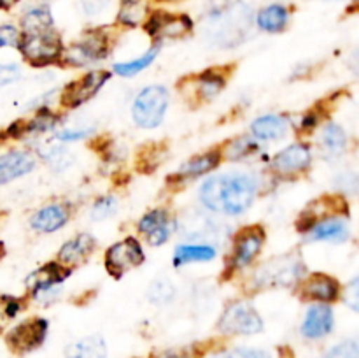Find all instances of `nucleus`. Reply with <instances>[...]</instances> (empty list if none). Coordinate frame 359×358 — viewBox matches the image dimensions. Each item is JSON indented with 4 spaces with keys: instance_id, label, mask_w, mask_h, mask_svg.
<instances>
[{
    "instance_id": "nucleus-1",
    "label": "nucleus",
    "mask_w": 359,
    "mask_h": 358,
    "mask_svg": "<svg viewBox=\"0 0 359 358\" xmlns=\"http://www.w3.org/2000/svg\"><path fill=\"white\" fill-rule=\"evenodd\" d=\"M258 192L255 175L244 172L223 174L210 178L200 186V200L214 213L242 214L249 209Z\"/></svg>"
},
{
    "instance_id": "nucleus-2",
    "label": "nucleus",
    "mask_w": 359,
    "mask_h": 358,
    "mask_svg": "<svg viewBox=\"0 0 359 358\" xmlns=\"http://www.w3.org/2000/svg\"><path fill=\"white\" fill-rule=\"evenodd\" d=\"M21 55L32 63V65H48L62 58L63 44L60 35L53 28L39 32H21L20 42H18Z\"/></svg>"
},
{
    "instance_id": "nucleus-3",
    "label": "nucleus",
    "mask_w": 359,
    "mask_h": 358,
    "mask_svg": "<svg viewBox=\"0 0 359 358\" xmlns=\"http://www.w3.org/2000/svg\"><path fill=\"white\" fill-rule=\"evenodd\" d=\"M168 91L163 86H147L137 95L132 107L133 121L142 128H156L167 112Z\"/></svg>"
},
{
    "instance_id": "nucleus-4",
    "label": "nucleus",
    "mask_w": 359,
    "mask_h": 358,
    "mask_svg": "<svg viewBox=\"0 0 359 358\" xmlns=\"http://www.w3.org/2000/svg\"><path fill=\"white\" fill-rule=\"evenodd\" d=\"M210 28L219 42H233V39H241L245 28H249V9L237 4V6H223L214 9L209 16Z\"/></svg>"
},
{
    "instance_id": "nucleus-5",
    "label": "nucleus",
    "mask_w": 359,
    "mask_h": 358,
    "mask_svg": "<svg viewBox=\"0 0 359 358\" xmlns=\"http://www.w3.org/2000/svg\"><path fill=\"white\" fill-rule=\"evenodd\" d=\"M217 326L226 336H252L262 332L263 319L251 304L237 302L228 305Z\"/></svg>"
},
{
    "instance_id": "nucleus-6",
    "label": "nucleus",
    "mask_w": 359,
    "mask_h": 358,
    "mask_svg": "<svg viewBox=\"0 0 359 358\" xmlns=\"http://www.w3.org/2000/svg\"><path fill=\"white\" fill-rule=\"evenodd\" d=\"M144 260L146 256L140 248V242L135 237H126L125 241L116 242L105 253V267H107L109 274L114 277H121L126 270L144 263Z\"/></svg>"
},
{
    "instance_id": "nucleus-7",
    "label": "nucleus",
    "mask_w": 359,
    "mask_h": 358,
    "mask_svg": "<svg viewBox=\"0 0 359 358\" xmlns=\"http://www.w3.org/2000/svg\"><path fill=\"white\" fill-rule=\"evenodd\" d=\"M109 51V37L102 30H91L83 37V41L74 44L69 51H63V62L67 65L79 67L86 63L100 60L107 55Z\"/></svg>"
},
{
    "instance_id": "nucleus-8",
    "label": "nucleus",
    "mask_w": 359,
    "mask_h": 358,
    "mask_svg": "<svg viewBox=\"0 0 359 358\" xmlns=\"http://www.w3.org/2000/svg\"><path fill=\"white\" fill-rule=\"evenodd\" d=\"M263 244H265V230L258 225L238 232L235 237L233 255L230 260L231 269H242V267L251 265L256 256L262 253Z\"/></svg>"
},
{
    "instance_id": "nucleus-9",
    "label": "nucleus",
    "mask_w": 359,
    "mask_h": 358,
    "mask_svg": "<svg viewBox=\"0 0 359 358\" xmlns=\"http://www.w3.org/2000/svg\"><path fill=\"white\" fill-rule=\"evenodd\" d=\"M111 74L107 70H93V72L84 74L81 79L72 81L69 86L63 90L62 95V104L65 107L74 109L83 105L84 102H88L90 98H93L97 95V91L100 90L105 84V81L109 79Z\"/></svg>"
},
{
    "instance_id": "nucleus-10",
    "label": "nucleus",
    "mask_w": 359,
    "mask_h": 358,
    "mask_svg": "<svg viewBox=\"0 0 359 358\" xmlns=\"http://www.w3.org/2000/svg\"><path fill=\"white\" fill-rule=\"evenodd\" d=\"M300 260H294L291 256H280V258L266 262L256 274V281L263 286H279V284H291L302 277Z\"/></svg>"
},
{
    "instance_id": "nucleus-11",
    "label": "nucleus",
    "mask_w": 359,
    "mask_h": 358,
    "mask_svg": "<svg viewBox=\"0 0 359 358\" xmlns=\"http://www.w3.org/2000/svg\"><path fill=\"white\" fill-rule=\"evenodd\" d=\"M193 21L184 14H168L163 11L149 14L146 18V32L158 39H177L191 32Z\"/></svg>"
},
{
    "instance_id": "nucleus-12",
    "label": "nucleus",
    "mask_w": 359,
    "mask_h": 358,
    "mask_svg": "<svg viewBox=\"0 0 359 358\" xmlns=\"http://www.w3.org/2000/svg\"><path fill=\"white\" fill-rule=\"evenodd\" d=\"M48 332V321L42 318H30L28 321L14 326L7 336V344L18 353H27L41 346Z\"/></svg>"
},
{
    "instance_id": "nucleus-13",
    "label": "nucleus",
    "mask_w": 359,
    "mask_h": 358,
    "mask_svg": "<svg viewBox=\"0 0 359 358\" xmlns=\"http://www.w3.org/2000/svg\"><path fill=\"white\" fill-rule=\"evenodd\" d=\"M312 160L311 147L307 144H291L277 153L272 160V168L280 175H293L309 168Z\"/></svg>"
},
{
    "instance_id": "nucleus-14",
    "label": "nucleus",
    "mask_w": 359,
    "mask_h": 358,
    "mask_svg": "<svg viewBox=\"0 0 359 358\" xmlns=\"http://www.w3.org/2000/svg\"><path fill=\"white\" fill-rule=\"evenodd\" d=\"M300 295L305 300L335 302L340 295L339 281L326 274H312L302 283Z\"/></svg>"
},
{
    "instance_id": "nucleus-15",
    "label": "nucleus",
    "mask_w": 359,
    "mask_h": 358,
    "mask_svg": "<svg viewBox=\"0 0 359 358\" xmlns=\"http://www.w3.org/2000/svg\"><path fill=\"white\" fill-rule=\"evenodd\" d=\"M69 274L70 269H65L60 263H46L44 267H41V269L28 276L27 286L35 298H41L42 295L49 293L56 284L67 279Z\"/></svg>"
},
{
    "instance_id": "nucleus-16",
    "label": "nucleus",
    "mask_w": 359,
    "mask_h": 358,
    "mask_svg": "<svg viewBox=\"0 0 359 358\" xmlns=\"http://www.w3.org/2000/svg\"><path fill=\"white\" fill-rule=\"evenodd\" d=\"M139 232L144 234L151 246H161L172 234V221L165 209H153L139 221Z\"/></svg>"
},
{
    "instance_id": "nucleus-17",
    "label": "nucleus",
    "mask_w": 359,
    "mask_h": 358,
    "mask_svg": "<svg viewBox=\"0 0 359 358\" xmlns=\"http://www.w3.org/2000/svg\"><path fill=\"white\" fill-rule=\"evenodd\" d=\"M35 160L28 151H9L0 154V186L34 171Z\"/></svg>"
},
{
    "instance_id": "nucleus-18",
    "label": "nucleus",
    "mask_w": 359,
    "mask_h": 358,
    "mask_svg": "<svg viewBox=\"0 0 359 358\" xmlns=\"http://www.w3.org/2000/svg\"><path fill=\"white\" fill-rule=\"evenodd\" d=\"M333 329V309L326 304L312 305L302 325V333L307 339H321Z\"/></svg>"
},
{
    "instance_id": "nucleus-19",
    "label": "nucleus",
    "mask_w": 359,
    "mask_h": 358,
    "mask_svg": "<svg viewBox=\"0 0 359 358\" xmlns=\"http://www.w3.org/2000/svg\"><path fill=\"white\" fill-rule=\"evenodd\" d=\"M307 234L311 241L344 242L349 239V223L344 218L333 214L312 225Z\"/></svg>"
},
{
    "instance_id": "nucleus-20",
    "label": "nucleus",
    "mask_w": 359,
    "mask_h": 358,
    "mask_svg": "<svg viewBox=\"0 0 359 358\" xmlns=\"http://www.w3.org/2000/svg\"><path fill=\"white\" fill-rule=\"evenodd\" d=\"M344 207L347 206L340 197H323V199L316 200L314 204H311V206L307 207V211H305V213L302 214L300 220H298V230L309 232L312 225L318 223L323 218L333 216V214H337L339 211H344Z\"/></svg>"
},
{
    "instance_id": "nucleus-21",
    "label": "nucleus",
    "mask_w": 359,
    "mask_h": 358,
    "mask_svg": "<svg viewBox=\"0 0 359 358\" xmlns=\"http://www.w3.org/2000/svg\"><path fill=\"white\" fill-rule=\"evenodd\" d=\"M95 249V239L90 234H81L77 237L70 239L62 246L58 253L60 265L63 267H74L83 263L88 256L93 253Z\"/></svg>"
},
{
    "instance_id": "nucleus-22",
    "label": "nucleus",
    "mask_w": 359,
    "mask_h": 358,
    "mask_svg": "<svg viewBox=\"0 0 359 358\" xmlns=\"http://www.w3.org/2000/svg\"><path fill=\"white\" fill-rule=\"evenodd\" d=\"M67 221H69V209L65 206H62V204H48L32 216L30 225L34 230L49 234V232L60 230L63 225H67Z\"/></svg>"
},
{
    "instance_id": "nucleus-23",
    "label": "nucleus",
    "mask_w": 359,
    "mask_h": 358,
    "mask_svg": "<svg viewBox=\"0 0 359 358\" xmlns=\"http://www.w3.org/2000/svg\"><path fill=\"white\" fill-rule=\"evenodd\" d=\"M290 130V121L280 114H266L256 118L251 125V132L259 140L283 139Z\"/></svg>"
},
{
    "instance_id": "nucleus-24",
    "label": "nucleus",
    "mask_w": 359,
    "mask_h": 358,
    "mask_svg": "<svg viewBox=\"0 0 359 358\" xmlns=\"http://www.w3.org/2000/svg\"><path fill=\"white\" fill-rule=\"evenodd\" d=\"M221 161V154L219 151H209L205 154H200V157L191 158V160L184 161L181 165L177 172L172 175L170 179L175 178V181H186V179H193L198 178V175L207 174L212 168H216Z\"/></svg>"
},
{
    "instance_id": "nucleus-25",
    "label": "nucleus",
    "mask_w": 359,
    "mask_h": 358,
    "mask_svg": "<svg viewBox=\"0 0 359 358\" xmlns=\"http://www.w3.org/2000/svg\"><path fill=\"white\" fill-rule=\"evenodd\" d=\"M287 21H290V11L286 9L280 4H272V6H266L265 9H262L256 16V23L262 30L270 32V34H276V32H283L287 27Z\"/></svg>"
},
{
    "instance_id": "nucleus-26",
    "label": "nucleus",
    "mask_w": 359,
    "mask_h": 358,
    "mask_svg": "<svg viewBox=\"0 0 359 358\" xmlns=\"http://www.w3.org/2000/svg\"><path fill=\"white\" fill-rule=\"evenodd\" d=\"M224 84H226V74H223V70L210 69L207 72L198 74L195 77L196 97H200L202 100H209L223 90Z\"/></svg>"
},
{
    "instance_id": "nucleus-27",
    "label": "nucleus",
    "mask_w": 359,
    "mask_h": 358,
    "mask_svg": "<svg viewBox=\"0 0 359 358\" xmlns=\"http://www.w3.org/2000/svg\"><path fill=\"white\" fill-rule=\"evenodd\" d=\"M107 346L102 337H86L67 347V358H105Z\"/></svg>"
},
{
    "instance_id": "nucleus-28",
    "label": "nucleus",
    "mask_w": 359,
    "mask_h": 358,
    "mask_svg": "<svg viewBox=\"0 0 359 358\" xmlns=\"http://www.w3.org/2000/svg\"><path fill=\"white\" fill-rule=\"evenodd\" d=\"M216 256V249L207 244H182L174 253V265H186L193 262H209Z\"/></svg>"
},
{
    "instance_id": "nucleus-29",
    "label": "nucleus",
    "mask_w": 359,
    "mask_h": 358,
    "mask_svg": "<svg viewBox=\"0 0 359 358\" xmlns=\"http://www.w3.org/2000/svg\"><path fill=\"white\" fill-rule=\"evenodd\" d=\"M149 14L147 0H121L118 21L125 27H137L142 23Z\"/></svg>"
},
{
    "instance_id": "nucleus-30",
    "label": "nucleus",
    "mask_w": 359,
    "mask_h": 358,
    "mask_svg": "<svg viewBox=\"0 0 359 358\" xmlns=\"http://www.w3.org/2000/svg\"><path fill=\"white\" fill-rule=\"evenodd\" d=\"M21 28L23 32H39L53 28V16L46 7H35L21 18Z\"/></svg>"
},
{
    "instance_id": "nucleus-31",
    "label": "nucleus",
    "mask_w": 359,
    "mask_h": 358,
    "mask_svg": "<svg viewBox=\"0 0 359 358\" xmlns=\"http://www.w3.org/2000/svg\"><path fill=\"white\" fill-rule=\"evenodd\" d=\"M323 146L328 151L330 154H340L346 150L347 144V135L344 132L342 126H339L337 123H328L323 130Z\"/></svg>"
},
{
    "instance_id": "nucleus-32",
    "label": "nucleus",
    "mask_w": 359,
    "mask_h": 358,
    "mask_svg": "<svg viewBox=\"0 0 359 358\" xmlns=\"http://www.w3.org/2000/svg\"><path fill=\"white\" fill-rule=\"evenodd\" d=\"M158 56V48H151L149 51H146V55H142L140 58L132 60V62H125V63H116L114 65V72L119 74V76H135L139 74L140 70L147 69L151 63L154 62V58Z\"/></svg>"
},
{
    "instance_id": "nucleus-33",
    "label": "nucleus",
    "mask_w": 359,
    "mask_h": 358,
    "mask_svg": "<svg viewBox=\"0 0 359 358\" xmlns=\"http://www.w3.org/2000/svg\"><path fill=\"white\" fill-rule=\"evenodd\" d=\"M251 150H256L255 142L251 139H248V137H238V139L228 140L224 144L223 151H219V154L228 158V160H238V158H244L249 153H252Z\"/></svg>"
},
{
    "instance_id": "nucleus-34",
    "label": "nucleus",
    "mask_w": 359,
    "mask_h": 358,
    "mask_svg": "<svg viewBox=\"0 0 359 358\" xmlns=\"http://www.w3.org/2000/svg\"><path fill=\"white\" fill-rule=\"evenodd\" d=\"M175 297V286L168 279H158L149 288V300L154 304H167Z\"/></svg>"
},
{
    "instance_id": "nucleus-35",
    "label": "nucleus",
    "mask_w": 359,
    "mask_h": 358,
    "mask_svg": "<svg viewBox=\"0 0 359 358\" xmlns=\"http://www.w3.org/2000/svg\"><path fill=\"white\" fill-rule=\"evenodd\" d=\"M116 209H118V199H116V197H102V199H98L97 202L93 204V207H91V218L97 221H102L105 220V218H111L112 214L116 213Z\"/></svg>"
},
{
    "instance_id": "nucleus-36",
    "label": "nucleus",
    "mask_w": 359,
    "mask_h": 358,
    "mask_svg": "<svg viewBox=\"0 0 359 358\" xmlns=\"http://www.w3.org/2000/svg\"><path fill=\"white\" fill-rule=\"evenodd\" d=\"M21 300L14 297H7V295H2L0 297V330L18 316V312L21 311Z\"/></svg>"
},
{
    "instance_id": "nucleus-37",
    "label": "nucleus",
    "mask_w": 359,
    "mask_h": 358,
    "mask_svg": "<svg viewBox=\"0 0 359 358\" xmlns=\"http://www.w3.org/2000/svg\"><path fill=\"white\" fill-rule=\"evenodd\" d=\"M359 347L356 340H346L326 353L325 358H358Z\"/></svg>"
},
{
    "instance_id": "nucleus-38",
    "label": "nucleus",
    "mask_w": 359,
    "mask_h": 358,
    "mask_svg": "<svg viewBox=\"0 0 359 358\" xmlns=\"http://www.w3.org/2000/svg\"><path fill=\"white\" fill-rule=\"evenodd\" d=\"M20 42V32L13 25H2L0 27V48L7 46H18Z\"/></svg>"
},
{
    "instance_id": "nucleus-39",
    "label": "nucleus",
    "mask_w": 359,
    "mask_h": 358,
    "mask_svg": "<svg viewBox=\"0 0 359 358\" xmlns=\"http://www.w3.org/2000/svg\"><path fill=\"white\" fill-rule=\"evenodd\" d=\"M20 76L21 70L18 65H14V63H0V86L14 83Z\"/></svg>"
},
{
    "instance_id": "nucleus-40",
    "label": "nucleus",
    "mask_w": 359,
    "mask_h": 358,
    "mask_svg": "<svg viewBox=\"0 0 359 358\" xmlns=\"http://www.w3.org/2000/svg\"><path fill=\"white\" fill-rule=\"evenodd\" d=\"M163 153H165V151L161 150V147H160V150H153V146H149V153H147V151H142V157H140L139 164L140 165H147L146 172L153 171V168L158 167V164H160Z\"/></svg>"
},
{
    "instance_id": "nucleus-41",
    "label": "nucleus",
    "mask_w": 359,
    "mask_h": 358,
    "mask_svg": "<svg viewBox=\"0 0 359 358\" xmlns=\"http://www.w3.org/2000/svg\"><path fill=\"white\" fill-rule=\"evenodd\" d=\"M79 2L84 13L90 14V16H95V14L104 13L109 7V4H111V0H79Z\"/></svg>"
},
{
    "instance_id": "nucleus-42",
    "label": "nucleus",
    "mask_w": 359,
    "mask_h": 358,
    "mask_svg": "<svg viewBox=\"0 0 359 358\" xmlns=\"http://www.w3.org/2000/svg\"><path fill=\"white\" fill-rule=\"evenodd\" d=\"M228 358H272L266 351L262 350H251V347H237V350L230 351Z\"/></svg>"
},
{
    "instance_id": "nucleus-43",
    "label": "nucleus",
    "mask_w": 359,
    "mask_h": 358,
    "mask_svg": "<svg viewBox=\"0 0 359 358\" xmlns=\"http://www.w3.org/2000/svg\"><path fill=\"white\" fill-rule=\"evenodd\" d=\"M91 130H63V132L56 133L60 140H77L83 139V137L90 135Z\"/></svg>"
},
{
    "instance_id": "nucleus-44",
    "label": "nucleus",
    "mask_w": 359,
    "mask_h": 358,
    "mask_svg": "<svg viewBox=\"0 0 359 358\" xmlns=\"http://www.w3.org/2000/svg\"><path fill=\"white\" fill-rule=\"evenodd\" d=\"M153 358H193V354L188 350H167L160 351Z\"/></svg>"
},
{
    "instance_id": "nucleus-45",
    "label": "nucleus",
    "mask_w": 359,
    "mask_h": 358,
    "mask_svg": "<svg viewBox=\"0 0 359 358\" xmlns=\"http://www.w3.org/2000/svg\"><path fill=\"white\" fill-rule=\"evenodd\" d=\"M346 300H347V304L354 309V311H358V279H354L353 283H351Z\"/></svg>"
},
{
    "instance_id": "nucleus-46",
    "label": "nucleus",
    "mask_w": 359,
    "mask_h": 358,
    "mask_svg": "<svg viewBox=\"0 0 359 358\" xmlns=\"http://www.w3.org/2000/svg\"><path fill=\"white\" fill-rule=\"evenodd\" d=\"M318 121H319L318 114H316V112H309V114L304 118V121H302V128L312 130L314 126H318Z\"/></svg>"
},
{
    "instance_id": "nucleus-47",
    "label": "nucleus",
    "mask_w": 359,
    "mask_h": 358,
    "mask_svg": "<svg viewBox=\"0 0 359 358\" xmlns=\"http://www.w3.org/2000/svg\"><path fill=\"white\" fill-rule=\"evenodd\" d=\"M20 0H0V9H9L14 4H18Z\"/></svg>"
},
{
    "instance_id": "nucleus-48",
    "label": "nucleus",
    "mask_w": 359,
    "mask_h": 358,
    "mask_svg": "<svg viewBox=\"0 0 359 358\" xmlns=\"http://www.w3.org/2000/svg\"><path fill=\"white\" fill-rule=\"evenodd\" d=\"M2 256H4V244L0 242V258H2Z\"/></svg>"
},
{
    "instance_id": "nucleus-49",
    "label": "nucleus",
    "mask_w": 359,
    "mask_h": 358,
    "mask_svg": "<svg viewBox=\"0 0 359 358\" xmlns=\"http://www.w3.org/2000/svg\"><path fill=\"white\" fill-rule=\"evenodd\" d=\"M163 2H175V0H163Z\"/></svg>"
}]
</instances>
